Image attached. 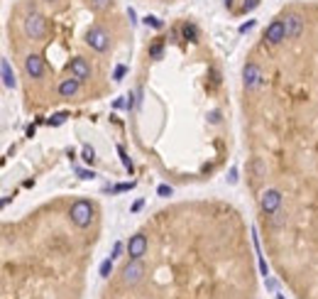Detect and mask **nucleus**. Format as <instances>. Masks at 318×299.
Returning <instances> with one entry per match:
<instances>
[{
  "mask_svg": "<svg viewBox=\"0 0 318 299\" xmlns=\"http://www.w3.org/2000/svg\"><path fill=\"white\" fill-rule=\"evenodd\" d=\"M149 57H152V59H159V57H162V42H157V44L149 47Z\"/></svg>",
  "mask_w": 318,
  "mask_h": 299,
  "instance_id": "20",
  "label": "nucleus"
},
{
  "mask_svg": "<svg viewBox=\"0 0 318 299\" xmlns=\"http://www.w3.org/2000/svg\"><path fill=\"white\" fill-rule=\"evenodd\" d=\"M264 40L269 44H279L281 40H286V30H284V22L281 20H274L267 30H264Z\"/></svg>",
  "mask_w": 318,
  "mask_h": 299,
  "instance_id": "7",
  "label": "nucleus"
},
{
  "mask_svg": "<svg viewBox=\"0 0 318 299\" xmlns=\"http://www.w3.org/2000/svg\"><path fill=\"white\" fill-rule=\"evenodd\" d=\"M86 42H88L91 49H96V52H105V49L110 47V35H108L103 27L93 25V27L86 32Z\"/></svg>",
  "mask_w": 318,
  "mask_h": 299,
  "instance_id": "2",
  "label": "nucleus"
},
{
  "mask_svg": "<svg viewBox=\"0 0 318 299\" xmlns=\"http://www.w3.org/2000/svg\"><path fill=\"white\" fill-rule=\"evenodd\" d=\"M255 27V20H247L245 25H240V32H247V30H252Z\"/></svg>",
  "mask_w": 318,
  "mask_h": 299,
  "instance_id": "27",
  "label": "nucleus"
},
{
  "mask_svg": "<svg viewBox=\"0 0 318 299\" xmlns=\"http://www.w3.org/2000/svg\"><path fill=\"white\" fill-rule=\"evenodd\" d=\"M0 69H3V84H5V88H15V86H18V81H15V74H13V69H10V62H8V59H3Z\"/></svg>",
  "mask_w": 318,
  "mask_h": 299,
  "instance_id": "13",
  "label": "nucleus"
},
{
  "mask_svg": "<svg viewBox=\"0 0 318 299\" xmlns=\"http://www.w3.org/2000/svg\"><path fill=\"white\" fill-rule=\"evenodd\" d=\"M230 182H238V170H230V177H228Z\"/></svg>",
  "mask_w": 318,
  "mask_h": 299,
  "instance_id": "32",
  "label": "nucleus"
},
{
  "mask_svg": "<svg viewBox=\"0 0 318 299\" xmlns=\"http://www.w3.org/2000/svg\"><path fill=\"white\" fill-rule=\"evenodd\" d=\"M120 253H122V243H115V248H113V255H110V257H120Z\"/></svg>",
  "mask_w": 318,
  "mask_h": 299,
  "instance_id": "28",
  "label": "nucleus"
},
{
  "mask_svg": "<svg viewBox=\"0 0 318 299\" xmlns=\"http://www.w3.org/2000/svg\"><path fill=\"white\" fill-rule=\"evenodd\" d=\"M125 98H127V101H125V108H127V110H132V108H135V96L130 93V96H125Z\"/></svg>",
  "mask_w": 318,
  "mask_h": 299,
  "instance_id": "25",
  "label": "nucleus"
},
{
  "mask_svg": "<svg viewBox=\"0 0 318 299\" xmlns=\"http://www.w3.org/2000/svg\"><path fill=\"white\" fill-rule=\"evenodd\" d=\"M255 5H257V0H245V5H242V10L247 13V10H252Z\"/></svg>",
  "mask_w": 318,
  "mask_h": 299,
  "instance_id": "29",
  "label": "nucleus"
},
{
  "mask_svg": "<svg viewBox=\"0 0 318 299\" xmlns=\"http://www.w3.org/2000/svg\"><path fill=\"white\" fill-rule=\"evenodd\" d=\"M277 299H284V297H281V294H277Z\"/></svg>",
  "mask_w": 318,
  "mask_h": 299,
  "instance_id": "33",
  "label": "nucleus"
},
{
  "mask_svg": "<svg viewBox=\"0 0 318 299\" xmlns=\"http://www.w3.org/2000/svg\"><path fill=\"white\" fill-rule=\"evenodd\" d=\"M264 284H267L269 289H277V282H274V279H269V277H264Z\"/></svg>",
  "mask_w": 318,
  "mask_h": 299,
  "instance_id": "31",
  "label": "nucleus"
},
{
  "mask_svg": "<svg viewBox=\"0 0 318 299\" xmlns=\"http://www.w3.org/2000/svg\"><path fill=\"white\" fill-rule=\"evenodd\" d=\"M118 155H120V160H122L125 170H127V172H132V162H130V157L125 155V150H122V147H118Z\"/></svg>",
  "mask_w": 318,
  "mask_h": 299,
  "instance_id": "19",
  "label": "nucleus"
},
{
  "mask_svg": "<svg viewBox=\"0 0 318 299\" xmlns=\"http://www.w3.org/2000/svg\"><path fill=\"white\" fill-rule=\"evenodd\" d=\"M69 216H71V221H74L79 228H86V226H91V221H93V206H91L86 199H79V201L71 206Z\"/></svg>",
  "mask_w": 318,
  "mask_h": 299,
  "instance_id": "1",
  "label": "nucleus"
},
{
  "mask_svg": "<svg viewBox=\"0 0 318 299\" xmlns=\"http://www.w3.org/2000/svg\"><path fill=\"white\" fill-rule=\"evenodd\" d=\"M142 277H144V265L139 262V260H130L125 267H122V282L125 284H137V282H142Z\"/></svg>",
  "mask_w": 318,
  "mask_h": 299,
  "instance_id": "4",
  "label": "nucleus"
},
{
  "mask_svg": "<svg viewBox=\"0 0 318 299\" xmlns=\"http://www.w3.org/2000/svg\"><path fill=\"white\" fill-rule=\"evenodd\" d=\"M157 194H159V196H172V187H169V184H159Z\"/></svg>",
  "mask_w": 318,
  "mask_h": 299,
  "instance_id": "21",
  "label": "nucleus"
},
{
  "mask_svg": "<svg viewBox=\"0 0 318 299\" xmlns=\"http://www.w3.org/2000/svg\"><path fill=\"white\" fill-rule=\"evenodd\" d=\"M242 79H245V86H247V88H257L259 81H262V71H259V66H257V64H247L245 71H242Z\"/></svg>",
  "mask_w": 318,
  "mask_h": 299,
  "instance_id": "9",
  "label": "nucleus"
},
{
  "mask_svg": "<svg viewBox=\"0 0 318 299\" xmlns=\"http://www.w3.org/2000/svg\"><path fill=\"white\" fill-rule=\"evenodd\" d=\"M79 84H81V81H79L76 76H74V79H64V81L59 84V93H61L64 98H71V96L79 91Z\"/></svg>",
  "mask_w": 318,
  "mask_h": 299,
  "instance_id": "12",
  "label": "nucleus"
},
{
  "mask_svg": "<svg viewBox=\"0 0 318 299\" xmlns=\"http://www.w3.org/2000/svg\"><path fill=\"white\" fill-rule=\"evenodd\" d=\"M181 32H184V37H186V40H191V42H196V40H199V30H196V25H191V22H186V25L181 27Z\"/></svg>",
  "mask_w": 318,
  "mask_h": 299,
  "instance_id": "14",
  "label": "nucleus"
},
{
  "mask_svg": "<svg viewBox=\"0 0 318 299\" xmlns=\"http://www.w3.org/2000/svg\"><path fill=\"white\" fill-rule=\"evenodd\" d=\"M64 118H66L64 113H57V115H52L47 123H49V125H61V123H64Z\"/></svg>",
  "mask_w": 318,
  "mask_h": 299,
  "instance_id": "22",
  "label": "nucleus"
},
{
  "mask_svg": "<svg viewBox=\"0 0 318 299\" xmlns=\"http://www.w3.org/2000/svg\"><path fill=\"white\" fill-rule=\"evenodd\" d=\"M69 69H71V74H74L79 81H86V79L91 76V66H88V62H86V59H81V57H79V59H74V62L69 64Z\"/></svg>",
  "mask_w": 318,
  "mask_h": 299,
  "instance_id": "10",
  "label": "nucleus"
},
{
  "mask_svg": "<svg viewBox=\"0 0 318 299\" xmlns=\"http://www.w3.org/2000/svg\"><path fill=\"white\" fill-rule=\"evenodd\" d=\"M135 187V182H127V184H118V187H113V192H127V189H132Z\"/></svg>",
  "mask_w": 318,
  "mask_h": 299,
  "instance_id": "24",
  "label": "nucleus"
},
{
  "mask_svg": "<svg viewBox=\"0 0 318 299\" xmlns=\"http://www.w3.org/2000/svg\"><path fill=\"white\" fill-rule=\"evenodd\" d=\"M211 123H220V113H218V110L211 113Z\"/></svg>",
  "mask_w": 318,
  "mask_h": 299,
  "instance_id": "30",
  "label": "nucleus"
},
{
  "mask_svg": "<svg viewBox=\"0 0 318 299\" xmlns=\"http://www.w3.org/2000/svg\"><path fill=\"white\" fill-rule=\"evenodd\" d=\"M81 157H83V162H88V165L96 162V150H93L91 145H83V155H81Z\"/></svg>",
  "mask_w": 318,
  "mask_h": 299,
  "instance_id": "15",
  "label": "nucleus"
},
{
  "mask_svg": "<svg viewBox=\"0 0 318 299\" xmlns=\"http://www.w3.org/2000/svg\"><path fill=\"white\" fill-rule=\"evenodd\" d=\"M125 71H127V69H125L122 64H120V66H115V74H113V79H115V81H120V79L125 76Z\"/></svg>",
  "mask_w": 318,
  "mask_h": 299,
  "instance_id": "23",
  "label": "nucleus"
},
{
  "mask_svg": "<svg viewBox=\"0 0 318 299\" xmlns=\"http://www.w3.org/2000/svg\"><path fill=\"white\" fill-rule=\"evenodd\" d=\"M25 32L32 37V40H42L47 35V20L40 15V13H32L27 20H25Z\"/></svg>",
  "mask_w": 318,
  "mask_h": 299,
  "instance_id": "3",
  "label": "nucleus"
},
{
  "mask_svg": "<svg viewBox=\"0 0 318 299\" xmlns=\"http://www.w3.org/2000/svg\"><path fill=\"white\" fill-rule=\"evenodd\" d=\"M25 71H27L32 79H40V76L44 74V59L37 57V54H30V57L25 59Z\"/></svg>",
  "mask_w": 318,
  "mask_h": 299,
  "instance_id": "8",
  "label": "nucleus"
},
{
  "mask_svg": "<svg viewBox=\"0 0 318 299\" xmlns=\"http://www.w3.org/2000/svg\"><path fill=\"white\" fill-rule=\"evenodd\" d=\"M301 27H303V22H301V18H298V15H289V18H286V22H284L286 37H298V35H301Z\"/></svg>",
  "mask_w": 318,
  "mask_h": 299,
  "instance_id": "11",
  "label": "nucleus"
},
{
  "mask_svg": "<svg viewBox=\"0 0 318 299\" xmlns=\"http://www.w3.org/2000/svg\"><path fill=\"white\" fill-rule=\"evenodd\" d=\"M88 5H91L93 10H98V13H100V10H105V8L110 5V0H88Z\"/></svg>",
  "mask_w": 318,
  "mask_h": 299,
  "instance_id": "17",
  "label": "nucleus"
},
{
  "mask_svg": "<svg viewBox=\"0 0 318 299\" xmlns=\"http://www.w3.org/2000/svg\"><path fill=\"white\" fill-rule=\"evenodd\" d=\"M144 253H147V238H144L142 233L132 235V238H130V243H127V255H130L132 260H139Z\"/></svg>",
  "mask_w": 318,
  "mask_h": 299,
  "instance_id": "6",
  "label": "nucleus"
},
{
  "mask_svg": "<svg viewBox=\"0 0 318 299\" xmlns=\"http://www.w3.org/2000/svg\"><path fill=\"white\" fill-rule=\"evenodd\" d=\"M79 177H81V179H93L96 174H93V172H88V170H79Z\"/></svg>",
  "mask_w": 318,
  "mask_h": 299,
  "instance_id": "26",
  "label": "nucleus"
},
{
  "mask_svg": "<svg viewBox=\"0 0 318 299\" xmlns=\"http://www.w3.org/2000/svg\"><path fill=\"white\" fill-rule=\"evenodd\" d=\"M47 3H52V0H47Z\"/></svg>",
  "mask_w": 318,
  "mask_h": 299,
  "instance_id": "34",
  "label": "nucleus"
},
{
  "mask_svg": "<svg viewBox=\"0 0 318 299\" xmlns=\"http://www.w3.org/2000/svg\"><path fill=\"white\" fill-rule=\"evenodd\" d=\"M144 22H147L149 27H154V30H162V20L154 18V15H147V18H144Z\"/></svg>",
  "mask_w": 318,
  "mask_h": 299,
  "instance_id": "18",
  "label": "nucleus"
},
{
  "mask_svg": "<svg viewBox=\"0 0 318 299\" xmlns=\"http://www.w3.org/2000/svg\"><path fill=\"white\" fill-rule=\"evenodd\" d=\"M279 204H281V194H279L277 189H267V192H262V196H259V206H262L264 214H274V211H279Z\"/></svg>",
  "mask_w": 318,
  "mask_h": 299,
  "instance_id": "5",
  "label": "nucleus"
},
{
  "mask_svg": "<svg viewBox=\"0 0 318 299\" xmlns=\"http://www.w3.org/2000/svg\"><path fill=\"white\" fill-rule=\"evenodd\" d=\"M110 272H113V257L100 262V277H110Z\"/></svg>",
  "mask_w": 318,
  "mask_h": 299,
  "instance_id": "16",
  "label": "nucleus"
}]
</instances>
